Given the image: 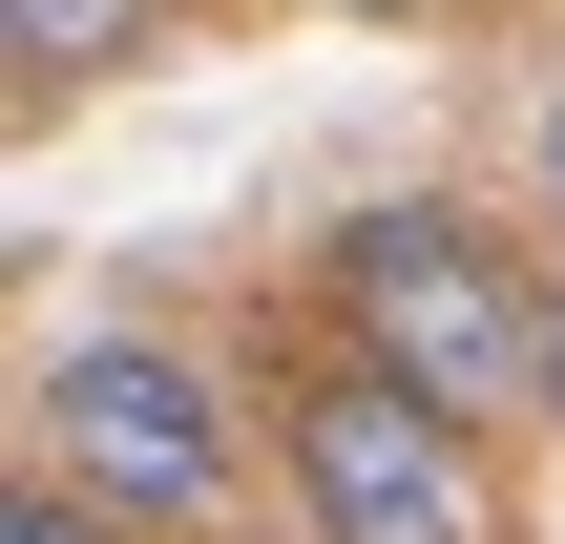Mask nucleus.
I'll return each mask as SVG.
<instances>
[{
    "label": "nucleus",
    "instance_id": "nucleus-2",
    "mask_svg": "<svg viewBox=\"0 0 565 544\" xmlns=\"http://www.w3.org/2000/svg\"><path fill=\"white\" fill-rule=\"evenodd\" d=\"M315 273H335V335H356V356H398L419 398H461V419L545 398V294L503 273V231H482V210H356Z\"/></svg>",
    "mask_w": 565,
    "mask_h": 544
},
{
    "label": "nucleus",
    "instance_id": "nucleus-3",
    "mask_svg": "<svg viewBox=\"0 0 565 544\" xmlns=\"http://www.w3.org/2000/svg\"><path fill=\"white\" fill-rule=\"evenodd\" d=\"M42 461H63L84 503H126V524H210V503L252 482V419H231L210 356H168V335H63V356H42Z\"/></svg>",
    "mask_w": 565,
    "mask_h": 544
},
{
    "label": "nucleus",
    "instance_id": "nucleus-7",
    "mask_svg": "<svg viewBox=\"0 0 565 544\" xmlns=\"http://www.w3.org/2000/svg\"><path fill=\"white\" fill-rule=\"evenodd\" d=\"M335 21H419V0H335Z\"/></svg>",
    "mask_w": 565,
    "mask_h": 544
},
{
    "label": "nucleus",
    "instance_id": "nucleus-5",
    "mask_svg": "<svg viewBox=\"0 0 565 544\" xmlns=\"http://www.w3.org/2000/svg\"><path fill=\"white\" fill-rule=\"evenodd\" d=\"M0 544H126V503H84V482H63V461H42V482H21V503H0Z\"/></svg>",
    "mask_w": 565,
    "mask_h": 544
},
{
    "label": "nucleus",
    "instance_id": "nucleus-1",
    "mask_svg": "<svg viewBox=\"0 0 565 544\" xmlns=\"http://www.w3.org/2000/svg\"><path fill=\"white\" fill-rule=\"evenodd\" d=\"M273 461H294V524H315V544H503V461H482V419L419 398L398 356H356V335L294 377Z\"/></svg>",
    "mask_w": 565,
    "mask_h": 544
},
{
    "label": "nucleus",
    "instance_id": "nucleus-6",
    "mask_svg": "<svg viewBox=\"0 0 565 544\" xmlns=\"http://www.w3.org/2000/svg\"><path fill=\"white\" fill-rule=\"evenodd\" d=\"M545 189H565V84H545Z\"/></svg>",
    "mask_w": 565,
    "mask_h": 544
},
{
    "label": "nucleus",
    "instance_id": "nucleus-4",
    "mask_svg": "<svg viewBox=\"0 0 565 544\" xmlns=\"http://www.w3.org/2000/svg\"><path fill=\"white\" fill-rule=\"evenodd\" d=\"M168 42V0H0V84L21 105H63V84H126Z\"/></svg>",
    "mask_w": 565,
    "mask_h": 544
}]
</instances>
